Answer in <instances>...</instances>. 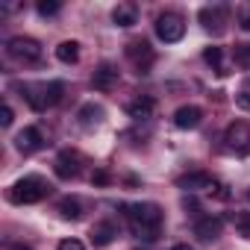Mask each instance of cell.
I'll return each instance as SVG.
<instances>
[{
  "mask_svg": "<svg viewBox=\"0 0 250 250\" xmlns=\"http://www.w3.org/2000/svg\"><path fill=\"white\" fill-rule=\"evenodd\" d=\"M80 124L83 127H97V124L103 121V106H94V103H85L80 112H77Z\"/></svg>",
  "mask_w": 250,
  "mask_h": 250,
  "instance_id": "16",
  "label": "cell"
},
{
  "mask_svg": "<svg viewBox=\"0 0 250 250\" xmlns=\"http://www.w3.org/2000/svg\"><path fill=\"white\" fill-rule=\"evenodd\" d=\"M153 109H156V100L153 97H139V100H133L130 106H127V112H130V118L133 121H147V118H153Z\"/></svg>",
  "mask_w": 250,
  "mask_h": 250,
  "instance_id": "13",
  "label": "cell"
},
{
  "mask_svg": "<svg viewBox=\"0 0 250 250\" xmlns=\"http://www.w3.org/2000/svg\"><path fill=\"white\" fill-rule=\"evenodd\" d=\"M200 24L206 27V30H215V33H221L224 30V24H227V6H203L200 9Z\"/></svg>",
  "mask_w": 250,
  "mask_h": 250,
  "instance_id": "8",
  "label": "cell"
},
{
  "mask_svg": "<svg viewBox=\"0 0 250 250\" xmlns=\"http://www.w3.org/2000/svg\"><path fill=\"white\" fill-rule=\"evenodd\" d=\"M124 212H127L133 232L139 238H147V241L156 238V229L162 224V209L156 203H133V206H124Z\"/></svg>",
  "mask_w": 250,
  "mask_h": 250,
  "instance_id": "1",
  "label": "cell"
},
{
  "mask_svg": "<svg viewBox=\"0 0 250 250\" xmlns=\"http://www.w3.org/2000/svg\"><path fill=\"white\" fill-rule=\"evenodd\" d=\"M156 36H159L165 44L180 42V39L186 36V24H183V18L174 15V12H162V15L156 18Z\"/></svg>",
  "mask_w": 250,
  "mask_h": 250,
  "instance_id": "3",
  "label": "cell"
},
{
  "mask_svg": "<svg viewBox=\"0 0 250 250\" xmlns=\"http://www.w3.org/2000/svg\"><path fill=\"white\" fill-rule=\"evenodd\" d=\"M136 6L133 3H118L115 9H112V21L118 24V27H133L136 24Z\"/></svg>",
  "mask_w": 250,
  "mask_h": 250,
  "instance_id": "14",
  "label": "cell"
},
{
  "mask_svg": "<svg viewBox=\"0 0 250 250\" xmlns=\"http://www.w3.org/2000/svg\"><path fill=\"white\" fill-rule=\"evenodd\" d=\"M200 121H203V109L200 106H180L174 112V124L180 130H194Z\"/></svg>",
  "mask_w": 250,
  "mask_h": 250,
  "instance_id": "9",
  "label": "cell"
},
{
  "mask_svg": "<svg viewBox=\"0 0 250 250\" xmlns=\"http://www.w3.org/2000/svg\"><path fill=\"white\" fill-rule=\"evenodd\" d=\"M91 183H97V186H103V183H109V174H106V171H97V174L91 177Z\"/></svg>",
  "mask_w": 250,
  "mask_h": 250,
  "instance_id": "29",
  "label": "cell"
},
{
  "mask_svg": "<svg viewBox=\"0 0 250 250\" xmlns=\"http://www.w3.org/2000/svg\"><path fill=\"white\" fill-rule=\"evenodd\" d=\"M47 191H50V188H47V183H44L42 177H24V180H18V183L9 188V200L18 203V206H24V203H39Z\"/></svg>",
  "mask_w": 250,
  "mask_h": 250,
  "instance_id": "2",
  "label": "cell"
},
{
  "mask_svg": "<svg viewBox=\"0 0 250 250\" xmlns=\"http://www.w3.org/2000/svg\"><path fill=\"white\" fill-rule=\"evenodd\" d=\"M59 6H62L59 0H39V6H36V9H39V15H44V18H47V15H56V12H59Z\"/></svg>",
  "mask_w": 250,
  "mask_h": 250,
  "instance_id": "24",
  "label": "cell"
},
{
  "mask_svg": "<svg viewBox=\"0 0 250 250\" xmlns=\"http://www.w3.org/2000/svg\"><path fill=\"white\" fill-rule=\"evenodd\" d=\"M177 188H183V191H212V188H218L215 186V180H212V174H206V171H191V174H183L180 180H177Z\"/></svg>",
  "mask_w": 250,
  "mask_h": 250,
  "instance_id": "5",
  "label": "cell"
},
{
  "mask_svg": "<svg viewBox=\"0 0 250 250\" xmlns=\"http://www.w3.org/2000/svg\"><path fill=\"white\" fill-rule=\"evenodd\" d=\"M127 56L136 62L139 74H142V59H145V65H147V68H150V62H153V50H150V44H147V42H130V44H127Z\"/></svg>",
  "mask_w": 250,
  "mask_h": 250,
  "instance_id": "11",
  "label": "cell"
},
{
  "mask_svg": "<svg viewBox=\"0 0 250 250\" xmlns=\"http://www.w3.org/2000/svg\"><path fill=\"white\" fill-rule=\"evenodd\" d=\"M238 27L250 33V0H247V3H241V6H238Z\"/></svg>",
  "mask_w": 250,
  "mask_h": 250,
  "instance_id": "25",
  "label": "cell"
},
{
  "mask_svg": "<svg viewBox=\"0 0 250 250\" xmlns=\"http://www.w3.org/2000/svg\"><path fill=\"white\" fill-rule=\"evenodd\" d=\"M227 142L235 147V145H247L250 142V130L244 127V124H232L229 127V133H227Z\"/></svg>",
  "mask_w": 250,
  "mask_h": 250,
  "instance_id": "20",
  "label": "cell"
},
{
  "mask_svg": "<svg viewBox=\"0 0 250 250\" xmlns=\"http://www.w3.org/2000/svg\"><path fill=\"white\" fill-rule=\"evenodd\" d=\"M56 209H59V215H62L65 221H77V218L83 215V209H80V200H74V197H62Z\"/></svg>",
  "mask_w": 250,
  "mask_h": 250,
  "instance_id": "19",
  "label": "cell"
},
{
  "mask_svg": "<svg viewBox=\"0 0 250 250\" xmlns=\"http://www.w3.org/2000/svg\"><path fill=\"white\" fill-rule=\"evenodd\" d=\"M171 250H194V247H188V244H174Z\"/></svg>",
  "mask_w": 250,
  "mask_h": 250,
  "instance_id": "31",
  "label": "cell"
},
{
  "mask_svg": "<svg viewBox=\"0 0 250 250\" xmlns=\"http://www.w3.org/2000/svg\"><path fill=\"white\" fill-rule=\"evenodd\" d=\"M62 91H65V85L62 83H42V100H44V109L47 106H56L59 100H62Z\"/></svg>",
  "mask_w": 250,
  "mask_h": 250,
  "instance_id": "18",
  "label": "cell"
},
{
  "mask_svg": "<svg viewBox=\"0 0 250 250\" xmlns=\"http://www.w3.org/2000/svg\"><path fill=\"white\" fill-rule=\"evenodd\" d=\"M232 59L238 68H250V44H235L232 47Z\"/></svg>",
  "mask_w": 250,
  "mask_h": 250,
  "instance_id": "22",
  "label": "cell"
},
{
  "mask_svg": "<svg viewBox=\"0 0 250 250\" xmlns=\"http://www.w3.org/2000/svg\"><path fill=\"white\" fill-rule=\"evenodd\" d=\"M15 147H18L21 153H36V150H42V147H44L42 130H39V127H24V130L15 136Z\"/></svg>",
  "mask_w": 250,
  "mask_h": 250,
  "instance_id": "6",
  "label": "cell"
},
{
  "mask_svg": "<svg viewBox=\"0 0 250 250\" xmlns=\"http://www.w3.org/2000/svg\"><path fill=\"white\" fill-rule=\"evenodd\" d=\"M115 227L112 224H94L91 227V241H94V247H106V244H112L115 241Z\"/></svg>",
  "mask_w": 250,
  "mask_h": 250,
  "instance_id": "15",
  "label": "cell"
},
{
  "mask_svg": "<svg viewBox=\"0 0 250 250\" xmlns=\"http://www.w3.org/2000/svg\"><path fill=\"white\" fill-rule=\"evenodd\" d=\"M235 229H238V235L250 238V215H247V212H244V215H238V221H235Z\"/></svg>",
  "mask_w": 250,
  "mask_h": 250,
  "instance_id": "26",
  "label": "cell"
},
{
  "mask_svg": "<svg viewBox=\"0 0 250 250\" xmlns=\"http://www.w3.org/2000/svg\"><path fill=\"white\" fill-rule=\"evenodd\" d=\"M56 59L65 62V65L80 62V42H62V44L56 47Z\"/></svg>",
  "mask_w": 250,
  "mask_h": 250,
  "instance_id": "17",
  "label": "cell"
},
{
  "mask_svg": "<svg viewBox=\"0 0 250 250\" xmlns=\"http://www.w3.org/2000/svg\"><path fill=\"white\" fill-rule=\"evenodd\" d=\"M203 59H206L212 68H218V74H227V71L221 68V59H224V50H221V47H206V50H203Z\"/></svg>",
  "mask_w": 250,
  "mask_h": 250,
  "instance_id": "21",
  "label": "cell"
},
{
  "mask_svg": "<svg viewBox=\"0 0 250 250\" xmlns=\"http://www.w3.org/2000/svg\"><path fill=\"white\" fill-rule=\"evenodd\" d=\"M91 83H94V88H112L115 83H118V68L115 65H109V62H103L94 74H91Z\"/></svg>",
  "mask_w": 250,
  "mask_h": 250,
  "instance_id": "12",
  "label": "cell"
},
{
  "mask_svg": "<svg viewBox=\"0 0 250 250\" xmlns=\"http://www.w3.org/2000/svg\"><path fill=\"white\" fill-rule=\"evenodd\" d=\"M6 50H9V56L18 59V62H39V59H42V44H39L36 39H27V36L9 39Z\"/></svg>",
  "mask_w": 250,
  "mask_h": 250,
  "instance_id": "4",
  "label": "cell"
},
{
  "mask_svg": "<svg viewBox=\"0 0 250 250\" xmlns=\"http://www.w3.org/2000/svg\"><path fill=\"white\" fill-rule=\"evenodd\" d=\"M53 171H56L59 180H71V177H77V174H80V156L71 153V150H62V153L56 156Z\"/></svg>",
  "mask_w": 250,
  "mask_h": 250,
  "instance_id": "7",
  "label": "cell"
},
{
  "mask_svg": "<svg viewBox=\"0 0 250 250\" xmlns=\"http://www.w3.org/2000/svg\"><path fill=\"white\" fill-rule=\"evenodd\" d=\"M221 229H224V221H221L218 215L200 218V221L194 224V235H200L203 241H209V238H218V235H221Z\"/></svg>",
  "mask_w": 250,
  "mask_h": 250,
  "instance_id": "10",
  "label": "cell"
},
{
  "mask_svg": "<svg viewBox=\"0 0 250 250\" xmlns=\"http://www.w3.org/2000/svg\"><path fill=\"white\" fill-rule=\"evenodd\" d=\"M9 250H33L30 244H21V241H15V244H9Z\"/></svg>",
  "mask_w": 250,
  "mask_h": 250,
  "instance_id": "30",
  "label": "cell"
},
{
  "mask_svg": "<svg viewBox=\"0 0 250 250\" xmlns=\"http://www.w3.org/2000/svg\"><path fill=\"white\" fill-rule=\"evenodd\" d=\"M235 106L244 109V112H250V80H244L241 88L235 91Z\"/></svg>",
  "mask_w": 250,
  "mask_h": 250,
  "instance_id": "23",
  "label": "cell"
},
{
  "mask_svg": "<svg viewBox=\"0 0 250 250\" xmlns=\"http://www.w3.org/2000/svg\"><path fill=\"white\" fill-rule=\"evenodd\" d=\"M59 250H85V247H83V241H77V238H62V241H59Z\"/></svg>",
  "mask_w": 250,
  "mask_h": 250,
  "instance_id": "28",
  "label": "cell"
},
{
  "mask_svg": "<svg viewBox=\"0 0 250 250\" xmlns=\"http://www.w3.org/2000/svg\"><path fill=\"white\" fill-rule=\"evenodd\" d=\"M12 121H15L12 106H3V109H0V127H12Z\"/></svg>",
  "mask_w": 250,
  "mask_h": 250,
  "instance_id": "27",
  "label": "cell"
}]
</instances>
